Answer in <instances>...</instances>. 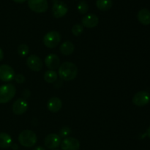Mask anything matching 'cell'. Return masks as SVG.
Masks as SVG:
<instances>
[{"label": "cell", "instance_id": "cell-7", "mask_svg": "<svg viewBox=\"0 0 150 150\" xmlns=\"http://www.w3.org/2000/svg\"><path fill=\"white\" fill-rule=\"evenodd\" d=\"M133 103L135 105L139 107L145 106L150 101V95L146 91L137 92L133 98Z\"/></svg>", "mask_w": 150, "mask_h": 150}, {"label": "cell", "instance_id": "cell-4", "mask_svg": "<svg viewBox=\"0 0 150 150\" xmlns=\"http://www.w3.org/2000/svg\"><path fill=\"white\" fill-rule=\"evenodd\" d=\"M61 35L58 32L51 31L48 32L43 38V43L47 48H54L59 44Z\"/></svg>", "mask_w": 150, "mask_h": 150}, {"label": "cell", "instance_id": "cell-21", "mask_svg": "<svg viewBox=\"0 0 150 150\" xmlns=\"http://www.w3.org/2000/svg\"><path fill=\"white\" fill-rule=\"evenodd\" d=\"M18 54L20 57H25L28 55V54L29 53V48L28 47L27 45L26 44H21L18 47Z\"/></svg>", "mask_w": 150, "mask_h": 150}, {"label": "cell", "instance_id": "cell-16", "mask_svg": "<svg viewBox=\"0 0 150 150\" xmlns=\"http://www.w3.org/2000/svg\"><path fill=\"white\" fill-rule=\"evenodd\" d=\"M137 18L139 21L144 26L150 24V11L147 9H142L138 13Z\"/></svg>", "mask_w": 150, "mask_h": 150}, {"label": "cell", "instance_id": "cell-8", "mask_svg": "<svg viewBox=\"0 0 150 150\" xmlns=\"http://www.w3.org/2000/svg\"><path fill=\"white\" fill-rule=\"evenodd\" d=\"M26 64L31 70L35 72L40 71L43 67L42 59L37 55H31L26 59Z\"/></svg>", "mask_w": 150, "mask_h": 150}, {"label": "cell", "instance_id": "cell-5", "mask_svg": "<svg viewBox=\"0 0 150 150\" xmlns=\"http://www.w3.org/2000/svg\"><path fill=\"white\" fill-rule=\"evenodd\" d=\"M28 6L35 13H45L48 8L47 0H28Z\"/></svg>", "mask_w": 150, "mask_h": 150}, {"label": "cell", "instance_id": "cell-1", "mask_svg": "<svg viewBox=\"0 0 150 150\" xmlns=\"http://www.w3.org/2000/svg\"><path fill=\"white\" fill-rule=\"evenodd\" d=\"M59 76L65 81H70L76 78L78 75V68L76 64L70 62L62 63L59 67Z\"/></svg>", "mask_w": 150, "mask_h": 150}, {"label": "cell", "instance_id": "cell-30", "mask_svg": "<svg viewBox=\"0 0 150 150\" xmlns=\"http://www.w3.org/2000/svg\"><path fill=\"white\" fill-rule=\"evenodd\" d=\"M146 135H147L148 137L150 139V126L149 127V128L147 129V130H146Z\"/></svg>", "mask_w": 150, "mask_h": 150}, {"label": "cell", "instance_id": "cell-27", "mask_svg": "<svg viewBox=\"0 0 150 150\" xmlns=\"http://www.w3.org/2000/svg\"><path fill=\"white\" fill-rule=\"evenodd\" d=\"M33 150H45V149L44 147H42V146H36V147Z\"/></svg>", "mask_w": 150, "mask_h": 150}, {"label": "cell", "instance_id": "cell-15", "mask_svg": "<svg viewBox=\"0 0 150 150\" xmlns=\"http://www.w3.org/2000/svg\"><path fill=\"white\" fill-rule=\"evenodd\" d=\"M62 107V102L61 100L57 97H53L50 98L47 103V108L51 112H58Z\"/></svg>", "mask_w": 150, "mask_h": 150}, {"label": "cell", "instance_id": "cell-23", "mask_svg": "<svg viewBox=\"0 0 150 150\" xmlns=\"http://www.w3.org/2000/svg\"><path fill=\"white\" fill-rule=\"evenodd\" d=\"M83 31V26L81 24H76L72 27V33L75 36H79Z\"/></svg>", "mask_w": 150, "mask_h": 150}, {"label": "cell", "instance_id": "cell-12", "mask_svg": "<svg viewBox=\"0 0 150 150\" xmlns=\"http://www.w3.org/2000/svg\"><path fill=\"white\" fill-rule=\"evenodd\" d=\"M28 109V103L23 98H18L13 103L12 110L16 115H21Z\"/></svg>", "mask_w": 150, "mask_h": 150}, {"label": "cell", "instance_id": "cell-6", "mask_svg": "<svg viewBox=\"0 0 150 150\" xmlns=\"http://www.w3.org/2000/svg\"><path fill=\"white\" fill-rule=\"evenodd\" d=\"M15 71L8 64L0 65V80L4 82L11 81L15 78Z\"/></svg>", "mask_w": 150, "mask_h": 150}, {"label": "cell", "instance_id": "cell-14", "mask_svg": "<svg viewBox=\"0 0 150 150\" xmlns=\"http://www.w3.org/2000/svg\"><path fill=\"white\" fill-rule=\"evenodd\" d=\"M82 26L89 29L95 27L99 23V18L95 14H89L85 16L81 21Z\"/></svg>", "mask_w": 150, "mask_h": 150}, {"label": "cell", "instance_id": "cell-22", "mask_svg": "<svg viewBox=\"0 0 150 150\" xmlns=\"http://www.w3.org/2000/svg\"><path fill=\"white\" fill-rule=\"evenodd\" d=\"M78 11L81 13V14H85V13H87V11L89 10V4L84 0H82V1H79V4H78Z\"/></svg>", "mask_w": 150, "mask_h": 150}, {"label": "cell", "instance_id": "cell-31", "mask_svg": "<svg viewBox=\"0 0 150 150\" xmlns=\"http://www.w3.org/2000/svg\"><path fill=\"white\" fill-rule=\"evenodd\" d=\"M54 150H58V149H54Z\"/></svg>", "mask_w": 150, "mask_h": 150}, {"label": "cell", "instance_id": "cell-17", "mask_svg": "<svg viewBox=\"0 0 150 150\" xmlns=\"http://www.w3.org/2000/svg\"><path fill=\"white\" fill-rule=\"evenodd\" d=\"M59 49L62 54L64 56H69L73 53L75 50V46L73 42L69 40H67L62 44Z\"/></svg>", "mask_w": 150, "mask_h": 150}, {"label": "cell", "instance_id": "cell-19", "mask_svg": "<svg viewBox=\"0 0 150 150\" xmlns=\"http://www.w3.org/2000/svg\"><path fill=\"white\" fill-rule=\"evenodd\" d=\"M112 0H97L96 6L99 10L106 11L112 7Z\"/></svg>", "mask_w": 150, "mask_h": 150}, {"label": "cell", "instance_id": "cell-18", "mask_svg": "<svg viewBox=\"0 0 150 150\" xmlns=\"http://www.w3.org/2000/svg\"><path fill=\"white\" fill-rule=\"evenodd\" d=\"M12 145V138L6 133H0V147L7 149Z\"/></svg>", "mask_w": 150, "mask_h": 150}, {"label": "cell", "instance_id": "cell-24", "mask_svg": "<svg viewBox=\"0 0 150 150\" xmlns=\"http://www.w3.org/2000/svg\"><path fill=\"white\" fill-rule=\"evenodd\" d=\"M71 133V130L69 127H64L60 130L59 136L60 138H67V136Z\"/></svg>", "mask_w": 150, "mask_h": 150}, {"label": "cell", "instance_id": "cell-29", "mask_svg": "<svg viewBox=\"0 0 150 150\" xmlns=\"http://www.w3.org/2000/svg\"><path fill=\"white\" fill-rule=\"evenodd\" d=\"M13 1L16 3H23L26 1V0H13Z\"/></svg>", "mask_w": 150, "mask_h": 150}, {"label": "cell", "instance_id": "cell-11", "mask_svg": "<svg viewBox=\"0 0 150 150\" xmlns=\"http://www.w3.org/2000/svg\"><path fill=\"white\" fill-rule=\"evenodd\" d=\"M61 148L62 150H79L80 142L75 138H65L62 142H61Z\"/></svg>", "mask_w": 150, "mask_h": 150}, {"label": "cell", "instance_id": "cell-13", "mask_svg": "<svg viewBox=\"0 0 150 150\" xmlns=\"http://www.w3.org/2000/svg\"><path fill=\"white\" fill-rule=\"evenodd\" d=\"M45 64L49 70H57L60 66V59L56 54H48L45 59Z\"/></svg>", "mask_w": 150, "mask_h": 150}, {"label": "cell", "instance_id": "cell-10", "mask_svg": "<svg viewBox=\"0 0 150 150\" xmlns=\"http://www.w3.org/2000/svg\"><path fill=\"white\" fill-rule=\"evenodd\" d=\"M44 144L48 149H56L61 144V138L56 133H51L45 137Z\"/></svg>", "mask_w": 150, "mask_h": 150}, {"label": "cell", "instance_id": "cell-3", "mask_svg": "<svg viewBox=\"0 0 150 150\" xmlns=\"http://www.w3.org/2000/svg\"><path fill=\"white\" fill-rule=\"evenodd\" d=\"M16 93V89L12 83L0 86V103H7L10 102L15 97Z\"/></svg>", "mask_w": 150, "mask_h": 150}, {"label": "cell", "instance_id": "cell-2", "mask_svg": "<svg viewBox=\"0 0 150 150\" xmlns=\"http://www.w3.org/2000/svg\"><path fill=\"white\" fill-rule=\"evenodd\" d=\"M38 138L36 134L30 130H23L18 136L19 143L24 147H32L36 144Z\"/></svg>", "mask_w": 150, "mask_h": 150}, {"label": "cell", "instance_id": "cell-25", "mask_svg": "<svg viewBox=\"0 0 150 150\" xmlns=\"http://www.w3.org/2000/svg\"><path fill=\"white\" fill-rule=\"evenodd\" d=\"M15 80H16V83H24L26 79H25V77L23 75L18 74V75H16V76H15Z\"/></svg>", "mask_w": 150, "mask_h": 150}, {"label": "cell", "instance_id": "cell-28", "mask_svg": "<svg viewBox=\"0 0 150 150\" xmlns=\"http://www.w3.org/2000/svg\"><path fill=\"white\" fill-rule=\"evenodd\" d=\"M11 147L13 148V149H14V150H16V149H18V146L17 144H12Z\"/></svg>", "mask_w": 150, "mask_h": 150}, {"label": "cell", "instance_id": "cell-20", "mask_svg": "<svg viewBox=\"0 0 150 150\" xmlns=\"http://www.w3.org/2000/svg\"><path fill=\"white\" fill-rule=\"evenodd\" d=\"M57 79H58V75L54 70H48L44 74V80L47 83H54L57 81Z\"/></svg>", "mask_w": 150, "mask_h": 150}, {"label": "cell", "instance_id": "cell-26", "mask_svg": "<svg viewBox=\"0 0 150 150\" xmlns=\"http://www.w3.org/2000/svg\"><path fill=\"white\" fill-rule=\"evenodd\" d=\"M4 58V53H3V51L1 50V48H0V62Z\"/></svg>", "mask_w": 150, "mask_h": 150}, {"label": "cell", "instance_id": "cell-9", "mask_svg": "<svg viewBox=\"0 0 150 150\" xmlns=\"http://www.w3.org/2000/svg\"><path fill=\"white\" fill-rule=\"evenodd\" d=\"M68 12V7L63 1H57L54 2L52 7L53 15L57 18H60L65 16Z\"/></svg>", "mask_w": 150, "mask_h": 150}]
</instances>
